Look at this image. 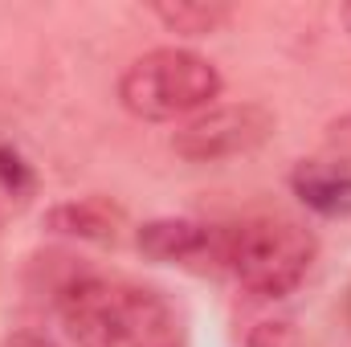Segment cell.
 Instances as JSON below:
<instances>
[{
    "mask_svg": "<svg viewBox=\"0 0 351 347\" xmlns=\"http://www.w3.org/2000/svg\"><path fill=\"white\" fill-rule=\"evenodd\" d=\"M62 323L78 347H184V315L156 286L82 274L62 286Z\"/></svg>",
    "mask_w": 351,
    "mask_h": 347,
    "instance_id": "1",
    "label": "cell"
},
{
    "mask_svg": "<svg viewBox=\"0 0 351 347\" xmlns=\"http://www.w3.org/2000/svg\"><path fill=\"white\" fill-rule=\"evenodd\" d=\"M315 254V233L286 217H245L237 225H221V270L258 298H286L298 290Z\"/></svg>",
    "mask_w": 351,
    "mask_h": 347,
    "instance_id": "2",
    "label": "cell"
},
{
    "mask_svg": "<svg viewBox=\"0 0 351 347\" xmlns=\"http://www.w3.org/2000/svg\"><path fill=\"white\" fill-rule=\"evenodd\" d=\"M217 94H221L217 66L208 58H200L192 49H176V45L135 58L119 78V102L135 119H147V123L196 115V110L213 106Z\"/></svg>",
    "mask_w": 351,
    "mask_h": 347,
    "instance_id": "3",
    "label": "cell"
},
{
    "mask_svg": "<svg viewBox=\"0 0 351 347\" xmlns=\"http://www.w3.org/2000/svg\"><path fill=\"white\" fill-rule=\"evenodd\" d=\"M274 127H278L274 115L258 102L213 106V110L196 115L188 127L176 131L172 147L188 164H221V160H237V156L258 152L274 135Z\"/></svg>",
    "mask_w": 351,
    "mask_h": 347,
    "instance_id": "4",
    "label": "cell"
},
{
    "mask_svg": "<svg viewBox=\"0 0 351 347\" xmlns=\"http://www.w3.org/2000/svg\"><path fill=\"white\" fill-rule=\"evenodd\" d=\"M139 250L164 265L208 270V265H221V225H200L184 217L152 221L139 229Z\"/></svg>",
    "mask_w": 351,
    "mask_h": 347,
    "instance_id": "5",
    "label": "cell"
},
{
    "mask_svg": "<svg viewBox=\"0 0 351 347\" xmlns=\"http://www.w3.org/2000/svg\"><path fill=\"white\" fill-rule=\"evenodd\" d=\"M290 188L319 217H351V160L348 156L302 160L290 172Z\"/></svg>",
    "mask_w": 351,
    "mask_h": 347,
    "instance_id": "6",
    "label": "cell"
},
{
    "mask_svg": "<svg viewBox=\"0 0 351 347\" xmlns=\"http://www.w3.org/2000/svg\"><path fill=\"white\" fill-rule=\"evenodd\" d=\"M49 229L53 233H70V237H86V241H119V229H123V213L106 200H70V204H58L49 213Z\"/></svg>",
    "mask_w": 351,
    "mask_h": 347,
    "instance_id": "7",
    "label": "cell"
},
{
    "mask_svg": "<svg viewBox=\"0 0 351 347\" xmlns=\"http://www.w3.org/2000/svg\"><path fill=\"white\" fill-rule=\"evenodd\" d=\"M152 12L172 29V33H184V37H208V33H217L229 16H233V8L229 4H217V0H176V4H152Z\"/></svg>",
    "mask_w": 351,
    "mask_h": 347,
    "instance_id": "8",
    "label": "cell"
},
{
    "mask_svg": "<svg viewBox=\"0 0 351 347\" xmlns=\"http://www.w3.org/2000/svg\"><path fill=\"white\" fill-rule=\"evenodd\" d=\"M33 188H37V180H33V168L8 147V143H0V192L8 196V204L16 200V204H25L29 196H33Z\"/></svg>",
    "mask_w": 351,
    "mask_h": 347,
    "instance_id": "9",
    "label": "cell"
},
{
    "mask_svg": "<svg viewBox=\"0 0 351 347\" xmlns=\"http://www.w3.org/2000/svg\"><path fill=\"white\" fill-rule=\"evenodd\" d=\"M245 347H302V335L294 331V323L278 319V323H258L250 331Z\"/></svg>",
    "mask_w": 351,
    "mask_h": 347,
    "instance_id": "10",
    "label": "cell"
},
{
    "mask_svg": "<svg viewBox=\"0 0 351 347\" xmlns=\"http://www.w3.org/2000/svg\"><path fill=\"white\" fill-rule=\"evenodd\" d=\"M0 347H53L45 335H37V331H16V335H8Z\"/></svg>",
    "mask_w": 351,
    "mask_h": 347,
    "instance_id": "11",
    "label": "cell"
},
{
    "mask_svg": "<svg viewBox=\"0 0 351 347\" xmlns=\"http://www.w3.org/2000/svg\"><path fill=\"white\" fill-rule=\"evenodd\" d=\"M4 213H8V196L0 192V225H4Z\"/></svg>",
    "mask_w": 351,
    "mask_h": 347,
    "instance_id": "12",
    "label": "cell"
},
{
    "mask_svg": "<svg viewBox=\"0 0 351 347\" xmlns=\"http://www.w3.org/2000/svg\"><path fill=\"white\" fill-rule=\"evenodd\" d=\"M343 25H348V33H351V4L343 8Z\"/></svg>",
    "mask_w": 351,
    "mask_h": 347,
    "instance_id": "13",
    "label": "cell"
}]
</instances>
